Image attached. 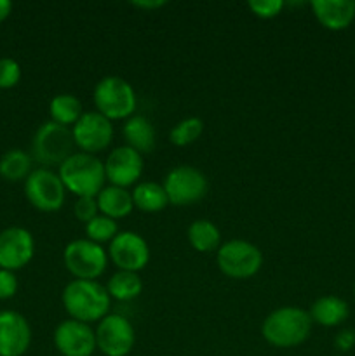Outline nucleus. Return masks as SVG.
<instances>
[{
    "mask_svg": "<svg viewBox=\"0 0 355 356\" xmlns=\"http://www.w3.org/2000/svg\"><path fill=\"white\" fill-rule=\"evenodd\" d=\"M61 302L70 318L89 325L110 315L111 308L110 294L97 280H72L63 289Z\"/></svg>",
    "mask_w": 355,
    "mask_h": 356,
    "instance_id": "f257e3e1",
    "label": "nucleus"
},
{
    "mask_svg": "<svg viewBox=\"0 0 355 356\" xmlns=\"http://www.w3.org/2000/svg\"><path fill=\"white\" fill-rule=\"evenodd\" d=\"M310 313L296 306H282L274 309L261 325V334L268 344L275 348H296L312 334Z\"/></svg>",
    "mask_w": 355,
    "mask_h": 356,
    "instance_id": "f03ea898",
    "label": "nucleus"
},
{
    "mask_svg": "<svg viewBox=\"0 0 355 356\" xmlns=\"http://www.w3.org/2000/svg\"><path fill=\"white\" fill-rule=\"evenodd\" d=\"M58 176L66 191L80 197H97L106 183L104 162L89 153H73L59 165Z\"/></svg>",
    "mask_w": 355,
    "mask_h": 356,
    "instance_id": "7ed1b4c3",
    "label": "nucleus"
},
{
    "mask_svg": "<svg viewBox=\"0 0 355 356\" xmlns=\"http://www.w3.org/2000/svg\"><path fill=\"white\" fill-rule=\"evenodd\" d=\"M94 106L108 120H127L138 106L136 90L122 76H104L94 87Z\"/></svg>",
    "mask_w": 355,
    "mask_h": 356,
    "instance_id": "20e7f679",
    "label": "nucleus"
},
{
    "mask_svg": "<svg viewBox=\"0 0 355 356\" xmlns=\"http://www.w3.org/2000/svg\"><path fill=\"white\" fill-rule=\"evenodd\" d=\"M72 129L56 122H44L37 129L31 141V153L38 163L47 169L51 165H61L70 155H73Z\"/></svg>",
    "mask_w": 355,
    "mask_h": 356,
    "instance_id": "39448f33",
    "label": "nucleus"
},
{
    "mask_svg": "<svg viewBox=\"0 0 355 356\" xmlns=\"http://www.w3.org/2000/svg\"><path fill=\"white\" fill-rule=\"evenodd\" d=\"M216 263L225 277L247 280L258 275L263 266V254L247 240H230L221 243L216 254Z\"/></svg>",
    "mask_w": 355,
    "mask_h": 356,
    "instance_id": "423d86ee",
    "label": "nucleus"
},
{
    "mask_svg": "<svg viewBox=\"0 0 355 356\" xmlns=\"http://www.w3.org/2000/svg\"><path fill=\"white\" fill-rule=\"evenodd\" d=\"M63 263L75 280H96L106 271L108 252L100 243L77 238L63 250Z\"/></svg>",
    "mask_w": 355,
    "mask_h": 356,
    "instance_id": "0eeeda50",
    "label": "nucleus"
},
{
    "mask_svg": "<svg viewBox=\"0 0 355 356\" xmlns=\"http://www.w3.org/2000/svg\"><path fill=\"white\" fill-rule=\"evenodd\" d=\"M162 186L169 198V204L178 207L197 204L207 195L209 190L207 177L202 170L191 165H178L171 169Z\"/></svg>",
    "mask_w": 355,
    "mask_h": 356,
    "instance_id": "6e6552de",
    "label": "nucleus"
},
{
    "mask_svg": "<svg viewBox=\"0 0 355 356\" xmlns=\"http://www.w3.org/2000/svg\"><path fill=\"white\" fill-rule=\"evenodd\" d=\"M24 195L37 211L58 212L65 205L66 188L63 186L58 172L40 167L31 170L30 176L24 179Z\"/></svg>",
    "mask_w": 355,
    "mask_h": 356,
    "instance_id": "1a4fd4ad",
    "label": "nucleus"
},
{
    "mask_svg": "<svg viewBox=\"0 0 355 356\" xmlns=\"http://www.w3.org/2000/svg\"><path fill=\"white\" fill-rule=\"evenodd\" d=\"M96 346L104 356H127L136 344V330L125 316L110 313L97 322Z\"/></svg>",
    "mask_w": 355,
    "mask_h": 356,
    "instance_id": "9d476101",
    "label": "nucleus"
},
{
    "mask_svg": "<svg viewBox=\"0 0 355 356\" xmlns=\"http://www.w3.org/2000/svg\"><path fill=\"white\" fill-rule=\"evenodd\" d=\"M106 252L108 259L118 268V271L138 273L150 261L148 242L136 232H118V235L108 243Z\"/></svg>",
    "mask_w": 355,
    "mask_h": 356,
    "instance_id": "9b49d317",
    "label": "nucleus"
},
{
    "mask_svg": "<svg viewBox=\"0 0 355 356\" xmlns=\"http://www.w3.org/2000/svg\"><path fill=\"white\" fill-rule=\"evenodd\" d=\"M73 143L82 153H100L113 141V125L97 111H84L80 120L72 127Z\"/></svg>",
    "mask_w": 355,
    "mask_h": 356,
    "instance_id": "f8f14e48",
    "label": "nucleus"
},
{
    "mask_svg": "<svg viewBox=\"0 0 355 356\" xmlns=\"http://www.w3.org/2000/svg\"><path fill=\"white\" fill-rule=\"evenodd\" d=\"M52 341L61 356H93L97 350L94 329L79 320H63L56 327Z\"/></svg>",
    "mask_w": 355,
    "mask_h": 356,
    "instance_id": "ddd939ff",
    "label": "nucleus"
},
{
    "mask_svg": "<svg viewBox=\"0 0 355 356\" xmlns=\"http://www.w3.org/2000/svg\"><path fill=\"white\" fill-rule=\"evenodd\" d=\"M33 256L35 240L26 228L10 226L0 232V270H21Z\"/></svg>",
    "mask_w": 355,
    "mask_h": 356,
    "instance_id": "4468645a",
    "label": "nucleus"
},
{
    "mask_svg": "<svg viewBox=\"0 0 355 356\" xmlns=\"http://www.w3.org/2000/svg\"><path fill=\"white\" fill-rule=\"evenodd\" d=\"M143 167H145V162H143L141 153L127 145L111 149L104 160V174H106L108 183L125 188V190L139 181Z\"/></svg>",
    "mask_w": 355,
    "mask_h": 356,
    "instance_id": "2eb2a0df",
    "label": "nucleus"
},
{
    "mask_svg": "<svg viewBox=\"0 0 355 356\" xmlns=\"http://www.w3.org/2000/svg\"><path fill=\"white\" fill-rule=\"evenodd\" d=\"M31 344V327L21 313L0 312V356H23Z\"/></svg>",
    "mask_w": 355,
    "mask_h": 356,
    "instance_id": "dca6fc26",
    "label": "nucleus"
},
{
    "mask_svg": "<svg viewBox=\"0 0 355 356\" xmlns=\"http://www.w3.org/2000/svg\"><path fill=\"white\" fill-rule=\"evenodd\" d=\"M310 9L315 19L331 31L347 30L355 19L354 0H312Z\"/></svg>",
    "mask_w": 355,
    "mask_h": 356,
    "instance_id": "f3484780",
    "label": "nucleus"
},
{
    "mask_svg": "<svg viewBox=\"0 0 355 356\" xmlns=\"http://www.w3.org/2000/svg\"><path fill=\"white\" fill-rule=\"evenodd\" d=\"M97 207H100V214L106 216V218L113 219H124L134 211V202H132V195L129 193L125 188L113 186L108 184L103 190L97 193L96 197Z\"/></svg>",
    "mask_w": 355,
    "mask_h": 356,
    "instance_id": "a211bd4d",
    "label": "nucleus"
},
{
    "mask_svg": "<svg viewBox=\"0 0 355 356\" xmlns=\"http://www.w3.org/2000/svg\"><path fill=\"white\" fill-rule=\"evenodd\" d=\"M122 134H124L125 145L131 146L138 153H150L155 148V129H153L152 122L143 115H132L131 118H127L124 129H122Z\"/></svg>",
    "mask_w": 355,
    "mask_h": 356,
    "instance_id": "6ab92c4d",
    "label": "nucleus"
},
{
    "mask_svg": "<svg viewBox=\"0 0 355 356\" xmlns=\"http://www.w3.org/2000/svg\"><path fill=\"white\" fill-rule=\"evenodd\" d=\"M308 313L313 323H319L322 327H338L348 318L350 309L345 299L338 296H322L313 301Z\"/></svg>",
    "mask_w": 355,
    "mask_h": 356,
    "instance_id": "aec40b11",
    "label": "nucleus"
},
{
    "mask_svg": "<svg viewBox=\"0 0 355 356\" xmlns=\"http://www.w3.org/2000/svg\"><path fill=\"white\" fill-rule=\"evenodd\" d=\"M131 195L132 202H134V209L146 212V214L162 212L169 205V198H167L166 190H164L162 184L155 183V181H143V183H138Z\"/></svg>",
    "mask_w": 355,
    "mask_h": 356,
    "instance_id": "412c9836",
    "label": "nucleus"
},
{
    "mask_svg": "<svg viewBox=\"0 0 355 356\" xmlns=\"http://www.w3.org/2000/svg\"><path fill=\"white\" fill-rule=\"evenodd\" d=\"M188 242L197 252H212L221 247V232L209 219H197L188 226Z\"/></svg>",
    "mask_w": 355,
    "mask_h": 356,
    "instance_id": "4be33fe9",
    "label": "nucleus"
},
{
    "mask_svg": "<svg viewBox=\"0 0 355 356\" xmlns=\"http://www.w3.org/2000/svg\"><path fill=\"white\" fill-rule=\"evenodd\" d=\"M49 115L52 122L70 127V125H75L84 115L82 103L73 94H58L49 103Z\"/></svg>",
    "mask_w": 355,
    "mask_h": 356,
    "instance_id": "5701e85b",
    "label": "nucleus"
},
{
    "mask_svg": "<svg viewBox=\"0 0 355 356\" xmlns=\"http://www.w3.org/2000/svg\"><path fill=\"white\" fill-rule=\"evenodd\" d=\"M106 291L111 299L120 302L132 301L143 292V282L138 273L132 271H117L110 277L106 284Z\"/></svg>",
    "mask_w": 355,
    "mask_h": 356,
    "instance_id": "b1692460",
    "label": "nucleus"
},
{
    "mask_svg": "<svg viewBox=\"0 0 355 356\" xmlns=\"http://www.w3.org/2000/svg\"><path fill=\"white\" fill-rule=\"evenodd\" d=\"M31 174V156L19 148L9 149L0 156V176L10 183L26 179Z\"/></svg>",
    "mask_w": 355,
    "mask_h": 356,
    "instance_id": "393cba45",
    "label": "nucleus"
},
{
    "mask_svg": "<svg viewBox=\"0 0 355 356\" xmlns=\"http://www.w3.org/2000/svg\"><path fill=\"white\" fill-rule=\"evenodd\" d=\"M204 132V122L198 117H188L184 120L178 122L169 132V141L173 143L174 146H183L191 145V143L197 141L198 138Z\"/></svg>",
    "mask_w": 355,
    "mask_h": 356,
    "instance_id": "a878e982",
    "label": "nucleus"
},
{
    "mask_svg": "<svg viewBox=\"0 0 355 356\" xmlns=\"http://www.w3.org/2000/svg\"><path fill=\"white\" fill-rule=\"evenodd\" d=\"M86 235H87V240H90V242L94 243H100V245H103V243H110L111 240L118 235V225L117 221H113V219L100 214L96 216L93 221L87 222Z\"/></svg>",
    "mask_w": 355,
    "mask_h": 356,
    "instance_id": "bb28decb",
    "label": "nucleus"
},
{
    "mask_svg": "<svg viewBox=\"0 0 355 356\" xmlns=\"http://www.w3.org/2000/svg\"><path fill=\"white\" fill-rule=\"evenodd\" d=\"M21 80V66L13 58H0V89H13Z\"/></svg>",
    "mask_w": 355,
    "mask_h": 356,
    "instance_id": "cd10ccee",
    "label": "nucleus"
},
{
    "mask_svg": "<svg viewBox=\"0 0 355 356\" xmlns=\"http://www.w3.org/2000/svg\"><path fill=\"white\" fill-rule=\"evenodd\" d=\"M285 3L282 0H251L247 2L251 13L256 17L261 19H271V17H277L282 13Z\"/></svg>",
    "mask_w": 355,
    "mask_h": 356,
    "instance_id": "c85d7f7f",
    "label": "nucleus"
},
{
    "mask_svg": "<svg viewBox=\"0 0 355 356\" xmlns=\"http://www.w3.org/2000/svg\"><path fill=\"white\" fill-rule=\"evenodd\" d=\"M73 214L80 222L93 221L96 216H100V207H97L96 197H80L77 198L75 205H73Z\"/></svg>",
    "mask_w": 355,
    "mask_h": 356,
    "instance_id": "c756f323",
    "label": "nucleus"
},
{
    "mask_svg": "<svg viewBox=\"0 0 355 356\" xmlns=\"http://www.w3.org/2000/svg\"><path fill=\"white\" fill-rule=\"evenodd\" d=\"M17 292V278L14 271L0 270V301L14 298Z\"/></svg>",
    "mask_w": 355,
    "mask_h": 356,
    "instance_id": "7c9ffc66",
    "label": "nucleus"
},
{
    "mask_svg": "<svg viewBox=\"0 0 355 356\" xmlns=\"http://www.w3.org/2000/svg\"><path fill=\"white\" fill-rule=\"evenodd\" d=\"M334 346L341 353L354 350L355 348V329H341L334 337Z\"/></svg>",
    "mask_w": 355,
    "mask_h": 356,
    "instance_id": "2f4dec72",
    "label": "nucleus"
},
{
    "mask_svg": "<svg viewBox=\"0 0 355 356\" xmlns=\"http://www.w3.org/2000/svg\"><path fill=\"white\" fill-rule=\"evenodd\" d=\"M132 6L138 7V9H159V7H164L166 6V2L164 0H159V2H148V0H143V2H132Z\"/></svg>",
    "mask_w": 355,
    "mask_h": 356,
    "instance_id": "473e14b6",
    "label": "nucleus"
},
{
    "mask_svg": "<svg viewBox=\"0 0 355 356\" xmlns=\"http://www.w3.org/2000/svg\"><path fill=\"white\" fill-rule=\"evenodd\" d=\"M13 13V3L9 0H0V23L6 21Z\"/></svg>",
    "mask_w": 355,
    "mask_h": 356,
    "instance_id": "72a5a7b5",
    "label": "nucleus"
},
{
    "mask_svg": "<svg viewBox=\"0 0 355 356\" xmlns=\"http://www.w3.org/2000/svg\"><path fill=\"white\" fill-rule=\"evenodd\" d=\"M354 294H355V287H354Z\"/></svg>",
    "mask_w": 355,
    "mask_h": 356,
    "instance_id": "f704fd0d",
    "label": "nucleus"
}]
</instances>
